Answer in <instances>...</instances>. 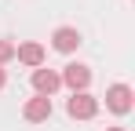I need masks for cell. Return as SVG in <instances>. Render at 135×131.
Here are the masks:
<instances>
[{
    "label": "cell",
    "mask_w": 135,
    "mask_h": 131,
    "mask_svg": "<svg viewBox=\"0 0 135 131\" xmlns=\"http://www.w3.org/2000/svg\"><path fill=\"white\" fill-rule=\"evenodd\" d=\"M66 113H69V117H77V120H91V117L99 113V102L91 98L88 91H77V95L66 102Z\"/></svg>",
    "instance_id": "cell-1"
},
{
    "label": "cell",
    "mask_w": 135,
    "mask_h": 131,
    "mask_svg": "<svg viewBox=\"0 0 135 131\" xmlns=\"http://www.w3.org/2000/svg\"><path fill=\"white\" fill-rule=\"evenodd\" d=\"M15 58L22 66H29V69H40V66H44V47L37 40H29V44H22V47H15Z\"/></svg>",
    "instance_id": "cell-6"
},
{
    "label": "cell",
    "mask_w": 135,
    "mask_h": 131,
    "mask_svg": "<svg viewBox=\"0 0 135 131\" xmlns=\"http://www.w3.org/2000/svg\"><path fill=\"white\" fill-rule=\"evenodd\" d=\"M33 87H37V95L51 98V95L62 87V80H59V73H55V69H33Z\"/></svg>",
    "instance_id": "cell-4"
},
{
    "label": "cell",
    "mask_w": 135,
    "mask_h": 131,
    "mask_svg": "<svg viewBox=\"0 0 135 131\" xmlns=\"http://www.w3.org/2000/svg\"><path fill=\"white\" fill-rule=\"evenodd\" d=\"M106 106H110L113 113H128V109H132V87L128 84H113L110 91H106Z\"/></svg>",
    "instance_id": "cell-5"
},
{
    "label": "cell",
    "mask_w": 135,
    "mask_h": 131,
    "mask_svg": "<svg viewBox=\"0 0 135 131\" xmlns=\"http://www.w3.org/2000/svg\"><path fill=\"white\" fill-rule=\"evenodd\" d=\"M51 47H55V51H62V55H69V51H77V47H80V33H77L73 26H62V29H55V33H51Z\"/></svg>",
    "instance_id": "cell-3"
},
{
    "label": "cell",
    "mask_w": 135,
    "mask_h": 131,
    "mask_svg": "<svg viewBox=\"0 0 135 131\" xmlns=\"http://www.w3.org/2000/svg\"><path fill=\"white\" fill-rule=\"evenodd\" d=\"M4 80H7V77H4V69H0V87H4Z\"/></svg>",
    "instance_id": "cell-9"
},
{
    "label": "cell",
    "mask_w": 135,
    "mask_h": 131,
    "mask_svg": "<svg viewBox=\"0 0 135 131\" xmlns=\"http://www.w3.org/2000/svg\"><path fill=\"white\" fill-rule=\"evenodd\" d=\"M11 58H15V44H11V40H0V66L11 62Z\"/></svg>",
    "instance_id": "cell-8"
},
{
    "label": "cell",
    "mask_w": 135,
    "mask_h": 131,
    "mask_svg": "<svg viewBox=\"0 0 135 131\" xmlns=\"http://www.w3.org/2000/svg\"><path fill=\"white\" fill-rule=\"evenodd\" d=\"M110 131H124V128H110Z\"/></svg>",
    "instance_id": "cell-10"
},
{
    "label": "cell",
    "mask_w": 135,
    "mask_h": 131,
    "mask_svg": "<svg viewBox=\"0 0 135 131\" xmlns=\"http://www.w3.org/2000/svg\"><path fill=\"white\" fill-rule=\"evenodd\" d=\"M26 120H33V124H40V120H47L51 117V98H44V95H37V98H29L22 109Z\"/></svg>",
    "instance_id": "cell-7"
},
{
    "label": "cell",
    "mask_w": 135,
    "mask_h": 131,
    "mask_svg": "<svg viewBox=\"0 0 135 131\" xmlns=\"http://www.w3.org/2000/svg\"><path fill=\"white\" fill-rule=\"evenodd\" d=\"M59 80L66 87H73V95H77V91H84V87L91 84V69L80 66V62H73V66H66V73H59Z\"/></svg>",
    "instance_id": "cell-2"
}]
</instances>
